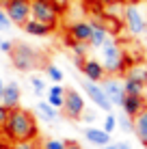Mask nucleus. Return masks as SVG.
Here are the masks:
<instances>
[{
	"label": "nucleus",
	"mask_w": 147,
	"mask_h": 149,
	"mask_svg": "<svg viewBox=\"0 0 147 149\" xmlns=\"http://www.w3.org/2000/svg\"><path fill=\"white\" fill-rule=\"evenodd\" d=\"M2 136L11 143L17 141H33V138L39 136V125L37 119H35V112H30L26 108H11L7 115V121L0 127Z\"/></svg>",
	"instance_id": "obj_1"
},
{
	"label": "nucleus",
	"mask_w": 147,
	"mask_h": 149,
	"mask_svg": "<svg viewBox=\"0 0 147 149\" xmlns=\"http://www.w3.org/2000/svg\"><path fill=\"white\" fill-rule=\"evenodd\" d=\"M100 50H102V61H100V63L104 65L106 76H119V74H123L125 67L130 65L125 52L121 50V45H119L113 37L106 39Z\"/></svg>",
	"instance_id": "obj_2"
},
{
	"label": "nucleus",
	"mask_w": 147,
	"mask_h": 149,
	"mask_svg": "<svg viewBox=\"0 0 147 149\" xmlns=\"http://www.w3.org/2000/svg\"><path fill=\"white\" fill-rule=\"evenodd\" d=\"M61 13H63V7L54 0H30V17L41 24L56 28L61 22Z\"/></svg>",
	"instance_id": "obj_3"
},
{
	"label": "nucleus",
	"mask_w": 147,
	"mask_h": 149,
	"mask_svg": "<svg viewBox=\"0 0 147 149\" xmlns=\"http://www.w3.org/2000/svg\"><path fill=\"white\" fill-rule=\"evenodd\" d=\"M9 58L17 71H33L39 65V52L28 43H15Z\"/></svg>",
	"instance_id": "obj_4"
},
{
	"label": "nucleus",
	"mask_w": 147,
	"mask_h": 149,
	"mask_svg": "<svg viewBox=\"0 0 147 149\" xmlns=\"http://www.w3.org/2000/svg\"><path fill=\"white\" fill-rule=\"evenodd\" d=\"M121 22H123V26L128 28V33L132 37H143L147 33V17L143 15V11L136 2H125Z\"/></svg>",
	"instance_id": "obj_5"
},
{
	"label": "nucleus",
	"mask_w": 147,
	"mask_h": 149,
	"mask_svg": "<svg viewBox=\"0 0 147 149\" xmlns=\"http://www.w3.org/2000/svg\"><path fill=\"white\" fill-rule=\"evenodd\" d=\"M0 7L4 9V13L11 19L13 26L22 28L30 19V0H2Z\"/></svg>",
	"instance_id": "obj_6"
},
{
	"label": "nucleus",
	"mask_w": 147,
	"mask_h": 149,
	"mask_svg": "<svg viewBox=\"0 0 147 149\" xmlns=\"http://www.w3.org/2000/svg\"><path fill=\"white\" fill-rule=\"evenodd\" d=\"M84 108H87V102H84V97H82L80 91H76V89H67V91H65V104H63L61 110L65 112L67 119L78 121L80 117H82Z\"/></svg>",
	"instance_id": "obj_7"
},
{
	"label": "nucleus",
	"mask_w": 147,
	"mask_h": 149,
	"mask_svg": "<svg viewBox=\"0 0 147 149\" xmlns=\"http://www.w3.org/2000/svg\"><path fill=\"white\" fill-rule=\"evenodd\" d=\"M82 89H84V95L89 97V102H93L100 110L113 112L115 106L110 104V100L106 97V93H104V89H102V84H100V82H89V80H84V82H82Z\"/></svg>",
	"instance_id": "obj_8"
},
{
	"label": "nucleus",
	"mask_w": 147,
	"mask_h": 149,
	"mask_svg": "<svg viewBox=\"0 0 147 149\" xmlns=\"http://www.w3.org/2000/svg\"><path fill=\"white\" fill-rule=\"evenodd\" d=\"M100 84H102L106 97L110 100V104L113 106H121V100H123V95H125L123 93V82H121L117 76H106Z\"/></svg>",
	"instance_id": "obj_9"
},
{
	"label": "nucleus",
	"mask_w": 147,
	"mask_h": 149,
	"mask_svg": "<svg viewBox=\"0 0 147 149\" xmlns=\"http://www.w3.org/2000/svg\"><path fill=\"white\" fill-rule=\"evenodd\" d=\"M91 35H93V28H91V22H87V19H76L67 26V37L72 41H78V43H89Z\"/></svg>",
	"instance_id": "obj_10"
},
{
	"label": "nucleus",
	"mask_w": 147,
	"mask_h": 149,
	"mask_svg": "<svg viewBox=\"0 0 147 149\" xmlns=\"http://www.w3.org/2000/svg\"><path fill=\"white\" fill-rule=\"evenodd\" d=\"M20 102H22V86H20V82H7V84L2 86V97H0V104L4 106V108H17Z\"/></svg>",
	"instance_id": "obj_11"
},
{
	"label": "nucleus",
	"mask_w": 147,
	"mask_h": 149,
	"mask_svg": "<svg viewBox=\"0 0 147 149\" xmlns=\"http://www.w3.org/2000/svg\"><path fill=\"white\" fill-rule=\"evenodd\" d=\"M80 74H82L84 80L89 82H102L106 78V71H104V65L100 63L98 58H84V63L80 65Z\"/></svg>",
	"instance_id": "obj_12"
},
{
	"label": "nucleus",
	"mask_w": 147,
	"mask_h": 149,
	"mask_svg": "<svg viewBox=\"0 0 147 149\" xmlns=\"http://www.w3.org/2000/svg\"><path fill=\"white\" fill-rule=\"evenodd\" d=\"M145 106H147V97H145V95H128V93H125L123 100H121V106H119V108L123 110L125 117L134 119V117L139 115Z\"/></svg>",
	"instance_id": "obj_13"
},
{
	"label": "nucleus",
	"mask_w": 147,
	"mask_h": 149,
	"mask_svg": "<svg viewBox=\"0 0 147 149\" xmlns=\"http://www.w3.org/2000/svg\"><path fill=\"white\" fill-rule=\"evenodd\" d=\"M91 28H93V35H91V41H89V48H102V43L110 37V30L106 28L104 19L100 17H91Z\"/></svg>",
	"instance_id": "obj_14"
},
{
	"label": "nucleus",
	"mask_w": 147,
	"mask_h": 149,
	"mask_svg": "<svg viewBox=\"0 0 147 149\" xmlns=\"http://www.w3.org/2000/svg\"><path fill=\"white\" fill-rule=\"evenodd\" d=\"M84 138L89 141V145H93V147H106L113 138H110V134L106 130H102V127H95V125H87L84 127Z\"/></svg>",
	"instance_id": "obj_15"
},
{
	"label": "nucleus",
	"mask_w": 147,
	"mask_h": 149,
	"mask_svg": "<svg viewBox=\"0 0 147 149\" xmlns=\"http://www.w3.org/2000/svg\"><path fill=\"white\" fill-rule=\"evenodd\" d=\"M22 30L28 35V37H37V39H45V37H50V35L54 33L56 28H52V26H48V24H41V22H37V19H33L30 17L26 24L22 26Z\"/></svg>",
	"instance_id": "obj_16"
},
{
	"label": "nucleus",
	"mask_w": 147,
	"mask_h": 149,
	"mask_svg": "<svg viewBox=\"0 0 147 149\" xmlns=\"http://www.w3.org/2000/svg\"><path fill=\"white\" fill-rule=\"evenodd\" d=\"M65 86L63 84H50L48 89H45V93H43V97H45V102H48L50 106H54V108H63V104H65Z\"/></svg>",
	"instance_id": "obj_17"
},
{
	"label": "nucleus",
	"mask_w": 147,
	"mask_h": 149,
	"mask_svg": "<svg viewBox=\"0 0 147 149\" xmlns=\"http://www.w3.org/2000/svg\"><path fill=\"white\" fill-rule=\"evenodd\" d=\"M132 132L136 134L141 145H147V106L132 119Z\"/></svg>",
	"instance_id": "obj_18"
},
{
	"label": "nucleus",
	"mask_w": 147,
	"mask_h": 149,
	"mask_svg": "<svg viewBox=\"0 0 147 149\" xmlns=\"http://www.w3.org/2000/svg\"><path fill=\"white\" fill-rule=\"evenodd\" d=\"M123 78L141 82V84L147 86V65H143V63H130L128 67H125V71H123Z\"/></svg>",
	"instance_id": "obj_19"
},
{
	"label": "nucleus",
	"mask_w": 147,
	"mask_h": 149,
	"mask_svg": "<svg viewBox=\"0 0 147 149\" xmlns=\"http://www.w3.org/2000/svg\"><path fill=\"white\" fill-rule=\"evenodd\" d=\"M65 45L69 48V52L74 56V65L80 69V65L84 63V58H87V52H89V43H78V41H72V39H65Z\"/></svg>",
	"instance_id": "obj_20"
},
{
	"label": "nucleus",
	"mask_w": 147,
	"mask_h": 149,
	"mask_svg": "<svg viewBox=\"0 0 147 149\" xmlns=\"http://www.w3.org/2000/svg\"><path fill=\"white\" fill-rule=\"evenodd\" d=\"M35 115H37V119H41L45 123H54L59 119V108H54V106H50L45 100H41L35 106Z\"/></svg>",
	"instance_id": "obj_21"
},
{
	"label": "nucleus",
	"mask_w": 147,
	"mask_h": 149,
	"mask_svg": "<svg viewBox=\"0 0 147 149\" xmlns=\"http://www.w3.org/2000/svg\"><path fill=\"white\" fill-rule=\"evenodd\" d=\"M45 78H48L50 82H52V84H63L65 74H63V69H61L59 65L48 63V65H45Z\"/></svg>",
	"instance_id": "obj_22"
},
{
	"label": "nucleus",
	"mask_w": 147,
	"mask_h": 149,
	"mask_svg": "<svg viewBox=\"0 0 147 149\" xmlns=\"http://www.w3.org/2000/svg\"><path fill=\"white\" fill-rule=\"evenodd\" d=\"M123 82V93H128V95H145V91H147V86L145 84H141V82H134V80H121Z\"/></svg>",
	"instance_id": "obj_23"
},
{
	"label": "nucleus",
	"mask_w": 147,
	"mask_h": 149,
	"mask_svg": "<svg viewBox=\"0 0 147 149\" xmlns=\"http://www.w3.org/2000/svg\"><path fill=\"white\" fill-rule=\"evenodd\" d=\"M28 82H30V86H33V93H35V95H43L45 89H48L45 80L41 78V76H37V74H30V76H28Z\"/></svg>",
	"instance_id": "obj_24"
},
{
	"label": "nucleus",
	"mask_w": 147,
	"mask_h": 149,
	"mask_svg": "<svg viewBox=\"0 0 147 149\" xmlns=\"http://www.w3.org/2000/svg\"><path fill=\"white\" fill-rule=\"evenodd\" d=\"M39 149H67V141H63V138H43L39 143Z\"/></svg>",
	"instance_id": "obj_25"
},
{
	"label": "nucleus",
	"mask_w": 147,
	"mask_h": 149,
	"mask_svg": "<svg viewBox=\"0 0 147 149\" xmlns=\"http://www.w3.org/2000/svg\"><path fill=\"white\" fill-rule=\"evenodd\" d=\"M102 130H106L108 134H113V132L117 130V115H113V112H106L104 123H102Z\"/></svg>",
	"instance_id": "obj_26"
},
{
	"label": "nucleus",
	"mask_w": 147,
	"mask_h": 149,
	"mask_svg": "<svg viewBox=\"0 0 147 149\" xmlns=\"http://www.w3.org/2000/svg\"><path fill=\"white\" fill-rule=\"evenodd\" d=\"M11 149H39V143H37V138H33V141H17V143H13Z\"/></svg>",
	"instance_id": "obj_27"
},
{
	"label": "nucleus",
	"mask_w": 147,
	"mask_h": 149,
	"mask_svg": "<svg viewBox=\"0 0 147 149\" xmlns=\"http://www.w3.org/2000/svg\"><path fill=\"white\" fill-rule=\"evenodd\" d=\"M11 19L7 17V13H4V9L0 7V33H9V30H11Z\"/></svg>",
	"instance_id": "obj_28"
},
{
	"label": "nucleus",
	"mask_w": 147,
	"mask_h": 149,
	"mask_svg": "<svg viewBox=\"0 0 147 149\" xmlns=\"http://www.w3.org/2000/svg\"><path fill=\"white\" fill-rule=\"evenodd\" d=\"M117 127H121L123 132H132V119H130V117H125V115L117 117Z\"/></svg>",
	"instance_id": "obj_29"
},
{
	"label": "nucleus",
	"mask_w": 147,
	"mask_h": 149,
	"mask_svg": "<svg viewBox=\"0 0 147 149\" xmlns=\"http://www.w3.org/2000/svg\"><path fill=\"white\" fill-rule=\"evenodd\" d=\"M13 45H15V41H11V39H2L0 37V52L2 54H11V50H13Z\"/></svg>",
	"instance_id": "obj_30"
},
{
	"label": "nucleus",
	"mask_w": 147,
	"mask_h": 149,
	"mask_svg": "<svg viewBox=\"0 0 147 149\" xmlns=\"http://www.w3.org/2000/svg\"><path fill=\"white\" fill-rule=\"evenodd\" d=\"M104 149H132V145L128 141H110Z\"/></svg>",
	"instance_id": "obj_31"
},
{
	"label": "nucleus",
	"mask_w": 147,
	"mask_h": 149,
	"mask_svg": "<svg viewBox=\"0 0 147 149\" xmlns=\"http://www.w3.org/2000/svg\"><path fill=\"white\" fill-rule=\"evenodd\" d=\"M95 119H98V115H95V110H87V108H84L82 117H80V121H84V123H93Z\"/></svg>",
	"instance_id": "obj_32"
},
{
	"label": "nucleus",
	"mask_w": 147,
	"mask_h": 149,
	"mask_svg": "<svg viewBox=\"0 0 147 149\" xmlns=\"http://www.w3.org/2000/svg\"><path fill=\"white\" fill-rule=\"evenodd\" d=\"M102 7H117V4H123V2H128V0H98Z\"/></svg>",
	"instance_id": "obj_33"
},
{
	"label": "nucleus",
	"mask_w": 147,
	"mask_h": 149,
	"mask_svg": "<svg viewBox=\"0 0 147 149\" xmlns=\"http://www.w3.org/2000/svg\"><path fill=\"white\" fill-rule=\"evenodd\" d=\"M7 115H9V108H4V106L0 104V127L4 125V121H7Z\"/></svg>",
	"instance_id": "obj_34"
},
{
	"label": "nucleus",
	"mask_w": 147,
	"mask_h": 149,
	"mask_svg": "<svg viewBox=\"0 0 147 149\" xmlns=\"http://www.w3.org/2000/svg\"><path fill=\"white\" fill-rule=\"evenodd\" d=\"M67 149H84L80 143H76V141H67Z\"/></svg>",
	"instance_id": "obj_35"
},
{
	"label": "nucleus",
	"mask_w": 147,
	"mask_h": 149,
	"mask_svg": "<svg viewBox=\"0 0 147 149\" xmlns=\"http://www.w3.org/2000/svg\"><path fill=\"white\" fill-rule=\"evenodd\" d=\"M2 86H4V82H2V78H0V97H2Z\"/></svg>",
	"instance_id": "obj_36"
},
{
	"label": "nucleus",
	"mask_w": 147,
	"mask_h": 149,
	"mask_svg": "<svg viewBox=\"0 0 147 149\" xmlns=\"http://www.w3.org/2000/svg\"><path fill=\"white\" fill-rule=\"evenodd\" d=\"M143 147H145V149H147V145H143Z\"/></svg>",
	"instance_id": "obj_37"
},
{
	"label": "nucleus",
	"mask_w": 147,
	"mask_h": 149,
	"mask_svg": "<svg viewBox=\"0 0 147 149\" xmlns=\"http://www.w3.org/2000/svg\"><path fill=\"white\" fill-rule=\"evenodd\" d=\"M128 2H132V0H128Z\"/></svg>",
	"instance_id": "obj_38"
},
{
	"label": "nucleus",
	"mask_w": 147,
	"mask_h": 149,
	"mask_svg": "<svg viewBox=\"0 0 147 149\" xmlns=\"http://www.w3.org/2000/svg\"><path fill=\"white\" fill-rule=\"evenodd\" d=\"M145 93H147V91H145Z\"/></svg>",
	"instance_id": "obj_39"
},
{
	"label": "nucleus",
	"mask_w": 147,
	"mask_h": 149,
	"mask_svg": "<svg viewBox=\"0 0 147 149\" xmlns=\"http://www.w3.org/2000/svg\"><path fill=\"white\" fill-rule=\"evenodd\" d=\"M145 2H147V0H145Z\"/></svg>",
	"instance_id": "obj_40"
}]
</instances>
